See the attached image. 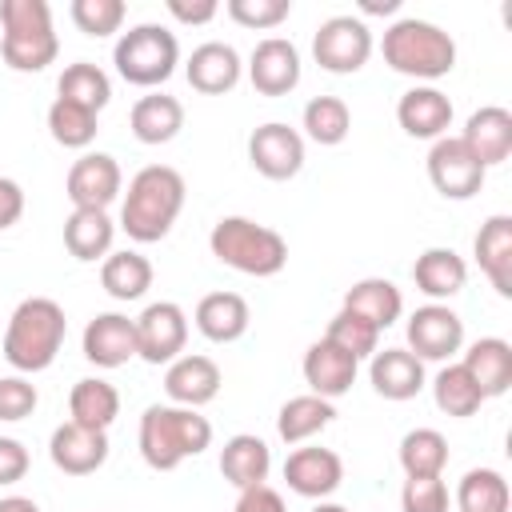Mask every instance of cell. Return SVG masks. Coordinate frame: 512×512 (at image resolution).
Listing matches in <instances>:
<instances>
[{
    "mask_svg": "<svg viewBox=\"0 0 512 512\" xmlns=\"http://www.w3.org/2000/svg\"><path fill=\"white\" fill-rule=\"evenodd\" d=\"M184 176L168 164H148L128 180L124 204H120V228L136 244H156L172 232L180 208H184Z\"/></svg>",
    "mask_w": 512,
    "mask_h": 512,
    "instance_id": "1",
    "label": "cell"
},
{
    "mask_svg": "<svg viewBox=\"0 0 512 512\" xmlns=\"http://www.w3.org/2000/svg\"><path fill=\"white\" fill-rule=\"evenodd\" d=\"M64 336H68L64 308L52 296H28L12 308L0 352L20 376H32L56 360V352L64 348Z\"/></svg>",
    "mask_w": 512,
    "mask_h": 512,
    "instance_id": "2",
    "label": "cell"
},
{
    "mask_svg": "<svg viewBox=\"0 0 512 512\" xmlns=\"http://www.w3.org/2000/svg\"><path fill=\"white\" fill-rule=\"evenodd\" d=\"M140 456L148 468L156 472H172L180 468L188 456H200L212 444V424L208 416H200L196 408H180V404H152L140 416V432H136Z\"/></svg>",
    "mask_w": 512,
    "mask_h": 512,
    "instance_id": "3",
    "label": "cell"
},
{
    "mask_svg": "<svg viewBox=\"0 0 512 512\" xmlns=\"http://www.w3.org/2000/svg\"><path fill=\"white\" fill-rule=\"evenodd\" d=\"M380 52H384V64L400 76H412V80H440L456 68V40L432 24V20H416V16H404L396 24L384 28V40H380Z\"/></svg>",
    "mask_w": 512,
    "mask_h": 512,
    "instance_id": "4",
    "label": "cell"
},
{
    "mask_svg": "<svg viewBox=\"0 0 512 512\" xmlns=\"http://www.w3.org/2000/svg\"><path fill=\"white\" fill-rule=\"evenodd\" d=\"M208 248L220 264L244 276H256V280L276 276L288 264V240L276 228L256 224L248 216H220L208 232Z\"/></svg>",
    "mask_w": 512,
    "mask_h": 512,
    "instance_id": "5",
    "label": "cell"
},
{
    "mask_svg": "<svg viewBox=\"0 0 512 512\" xmlns=\"http://www.w3.org/2000/svg\"><path fill=\"white\" fill-rule=\"evenodd\" d=\"M0 28V56L12 72H44L60 52L48 0H0Z\"/></svg>",
    "mask_w": 512,
    "mask_h": 512,
    "instance_id": "6",
    "label": "cell"
},
{
    "mask_svg": "<svg viewBox=\"0 0 512 512\" xmlns=\"http://www.w3.org/2000/svg\"><path fill=\"white\" fill-rule=\"evenodd\" d=\"M116 72L136 88H160L180 64V40L164 24H136L112 48Z\"/></svg>",
    "mask_w": 512,
    "mask_h": 512,
    "instance_id": "7",
    "label": "cell"
},
{
    "mask_svg": "<svg viewBox=\"0 0 512 512\" xmlns=\"http://www.w3.org/2000/svg\"><path fill=\"white\" fill-rule=\"evenodd\" d=\"M312 56L332 76H352L372 56V28L360 16H328L312 36Z\"/></svg>",
    "mask_w": 512,
    "mask_h": 512,
    "instance_id": "8",
    "label": "cell"
},
{
    "mask_svg": "<svg viewBox=\"0 0 512 512\" xmlns=\"http://www.w3.org/2000/svg\"><path fill=\"white\" fill-rule=\"evenodd\" d=\"M488 168L460 144V136H440L428 148V180L444 200H472L484 188Z\"/></svg>",
    "mask_w": 512,
    "mask_h": 512,
    "instance_id": "9",
    "label": "cell"
},
{
    "mask_svg": "<svg viewBox=\"0 0 512 512\" xmlns=\"http://www.w3.org/2000/svg\"><path fill=\"white\" fill-rule=\"evenodd\" d=\"M188 316L176 300H156L136 316V356L148 364H172L184 356Z\"/></svg>",
    "mask_w": 512,
    "mask_h": 512,
    "instance_id": "10",
    "label": "cell"
},
{
    "mask_svg": "<svg viewBox=\"0 0 512 512\" xmlns=\"http://www.w3.org/2000/svg\"><path fill=\"white\" fill-rule=\"evenodd\" d=\"M120 192H124V172H120L116 156H108V152L76 156L68 176H64V196L72 200V208H100V212H108V204Z\"/></svg>",
    "mask_w": 512,
    "mask_h": 512,
    "instance_id": "11",
    "label": "cell"
},
{
    "mask_svg": "<svg viewBox=\"0 0 512 512\" xmlns=\"http://www.w3.org/2000/svg\"><path fill=\"white\" fill-rule=\"evenodd\" d=\"M248 164L264 180H292L304 168V136L280 120H268L248 136Z\"/></svg>",
    "mask_w": 512,
    "mask_h": 512,
    "instance_id": "12",
    "label": "cell"
},
{
    "mask_svg": "<svg viewBox=\"0 0 512 512\" xmlns=\"http://www.w3.org/2000/svg\"><path fill=\"white\" fill-rule=\"evenodd\" d=\"M408 352L416 360H448L464 348V320L448 304H424L408 316Z\"/></svg>",
    "mask_w": 512,
    "mask_h": 512,
    "instance_id": "13",
    "label": "cell"
},
{
    "mask_svg": "<svg viewBox=\"0 0 512 512\" xmlns=\"http://www.w3.org/2000/svg\"><path fill=\"white\" fill-rule=\"evenodd\" d=\"M284 480L296 496L304 500H324L340 488L344 480V460L332 452V448H320V444H308V448H292L288 460H284Z\"/></svg>",
    "mask_w": 512,
    "mask_h": 512,
    "instance_id": "14",
    "label": "cell"
},
{
    "mask_svg": "<svg viewBox=\"0 0 512 512\" xmlns=\"http://www.w3.org/2000/svg\"><path fill=\"white\" fill-rule=\"evenodd\" d=\"M248 80L260 96H288L300 84V52L284 36H264L248 56Z\"/></svg>",
    "mask_w": 512,
    "mask_h": 512,
    "instance_id": "15",
    "label": "cell"
},
{
    "mask_svg": "<svg viewBox=\"0 0 512 512\" xmlns=\"http://www.w3.org/2000/svg\"><path fill=\"white\" fill-rule=\"evenodd\" d=\"M224 376H220V364L212 356H200V352H184L168 364L164 372V392L172 404L180 408H204L208 400H216Z\"/></svg>",
    "mask_w": 512,
    "mask_h": 512,
    "instance_id": "16",
    "label": "cell"
},
{
    "mask_svg": "<svg viewBox=\"0 0 512 512\" xmlns=\"http://www.w3.org/2000/svg\"><path fill=\"white\" fill-rule=\"evenodd\" d=\"M396 124L412 140H440L452 128V100L436 84H416L396 100Z\"/></svg>",
    "mask_w": 512,
    "mask_h": 512,
    "instance_id": "17",
    "label": "cell"
},
{
    "mask_svg": "<svg viewBox=\"0 0 512 512\" xmlns=\"http://www.w3.org/2000/svg\"><path fill=\"white\" fill-rule=\"evenodd\" d=\"M48 456L64 476H92L108 460V432L84 428V424H60L48 440Z\"/></svg>",
    "mask_w": 512,
    "mask_h": 512,
    "instance_id": "18",
    "label": "cell"
},
{
    "mask_svg": "<svg viewBox=\"0 0 512 512\" xmlns=\"http://www.w3.org/2000/svg\"><path fill=\"white\" fill-rule=\"evenodd\" d=\"M184 76L196 92L204 96H224L240 84L244 76V64H240V52L224 40H204L200 48H192L188 64H184Z\"/></svg>",
    "mask_w": 512,
    "mask_h": 512,
    "instance_id": "19",
    "label": "cell"
},
{
    "mask_svg": "<svg viewBox=\"0 0 512 512\" xmlns=\"http://www.w3.org/2000/svg\"><path fill=\"white\" fill-rule=\"evenodd\" d=\"M80 344L84 360H92L96 368H120L136 356V320H128L124 312H100L88 320Z\"/></svg>",
    "mask_w": 512,
    "mask_h": 512,
    "instance_id": "20",
    "label": "cell"
},
{
    "mask_svg": "<svg viewBox=\"0 0 512 512\" xmlns=\"http://www.w3.org/2000/svg\"><path fill=\"white\" fill-rule=\"evenodd\" d=\"M460 144L480 160V168H492V164H504L512 156V112L500 108V104H484L468 116L464 132H460Z\"/></svg>",
    "mask_w": 512,
    "mask_h": 512,
    "instance_id": "21",
    "label": "cell"
},
{
    "mask_svg": "<svg viewBox=\"0 0 512 512\" xmlns=\"http://www.w3.org/2000/svg\"><path fill=\"white\" fill-rule=\"evenodd\" d=\"M300 368H304V384H308L312 396L336 400V396H344V392L356 384V368H360V360H352L348 352H340L332 340L320 336L316 344H308Z\"/></svg>",
    "mask_w": 512,
    "mask_h": 512,
    "instance_id": "22",
    "label": "cell"
},
{
    "mask_svg": "<svg viewBox=\"0 0 512 512\" xmlns=\"http://www.w3.org/2000/svg\"><path fill=\"white\" fill-rule=\"evenodd\" d=\"M472 252H476L480 272L488 276V284L508 300L512 296V216H504V212L488 216L476 232Z\"/></svg>",
    "mask_w": 512,
    "mask_h": 512,
    "instance_id": "23",
    "label": "cell"
},
{
    "mask_svg": "<svg viewBox=\"0 0 512 512\" xmlns=\"http://www.w3.org/2000/svg\"><path fill=\"white\" fill-rule=\"evenodd\" d=\"M192 320H196V332L204 340L232 344V340H240L248 332L252 312H248V300L240 292H208V296H200Z\"/></svg>",
    "mask_w": 512,
    "mask_h": 512,
    "instance_id": "24",
    "label": "cell"
},
{
    "mask_svg": "<svg viewBox=\"0 0 512 512\" xmlns=\"http://www.w3.org/2000/svg\"><path fill=\"white\" fill-rule=\"evenodd\" d=\"M460 368L476 380V388L484 392V400L504 396L512 388V344L500 336H480L476 344H468Z\"/></svg>",
    "mask_w": 512,
    "mask_h": 512,
    "instance_id": "25",
    "label": "cell"
},
{
    "mask_svg": "<svg viewBox=\"0 0 512 512\" xmlns=\"http://www.w3.org/2000/svg\"><path fill=\"white\" fill-rule=\"evenodd\" d=\"M368 380H372L376 396H384V400H412L424 388V360H416L408 348L372 352Z\"/></svg>",
    "mask_w": 512,
    "mask_h": 512,
    "instance_id": "26",
    "label": "cell"
},
{
    "mask_svg": "<svg viewBox=\"0 0 512 512\" xmlns=\"http://www.w3.org/2000/svg\"><path fill=\"white\" fill-rule=\"evenodd\" d=\"M268 472H272V448L260 436L236 432V436L224 440V448H220V476L232 488H240V492L256 488V484L268 480Z\"/></svg>",
    "mask_w": 512,
    "mask_h": 512,
    "instance_id": "27",
    "label": "cell"
},
{
    "mask_svg": "<svg viewBox=\"0 0 512 512\" xmlns=\"http://www.w3.org/2000/svg\"><path fill=\"white\" fill-rule=\"evenodd\" d=\"M128 128L140 144H168L180 136L184 128V104L168 92H148L132 104L128 112Z\"/></svg>",
    "mask_w": 512,
    "mask_h": 512,
    "instance_id": "28",
    "label": "cell"
},
{
    "mask_svg": "<svg viewBox=\"0 0 512 512\" xmlns=\"http://www.w3.org/2000/svg\"><path fill=\"white\" fill-rule=\"evenodd\" d=\"M412 280L424 296H432V304H440V300H452L464 288L468 264L452 248H424L412 264Z\"/></svg>",
    "mask_w": 512,
    "mask_h": 512,
    "instance_id": "29",
    "label": "cell"
},
{
    "mask_svg": "<svg viewBox=\"0 0 512 512\" xmlns=\"http://www.w3.org/2000/svg\"><path fill=\"white\" fill-rule=\"evenodd\" d=\"M112 236H116V224L100 208H72V216L64 220V248L84 264L104 260L112 252Z\"/></svg>",
    "mask_w": 512,
    "mask_h": 512,
    "instance_id": "30",
    "label": "cell"
},
{
    "mask_svg": "<svg viewBox=\"0 0 512 512\" xmlns=\"http://www.w3.org/2000/svg\"><path fill=\"white\" fill-rule=\"evenodd\" d=\"M340 308L364 316L368 324H376V328L384 332L388 324L400 320L404 296H400V288H396L392 280H384V276H364V280H356V284L344 292V304H340Z\"/></svg>",
    "mask_w": 512,
    "mask_h": 512,
    "instance_id": "31",
    "label": "cell"
},
{
    "mask_svg": "<svg viewBox=\"0 0 512 512\" xmlns=\"http://www.w3.org/2000/svg\"><path fill=\"white\" fill-rule=\"evenodd\" d=\"M68 412H72V424L108 432L112 420L120 416V392L108 380H100V376H84L68 392Z\"/></svg>",
    "mask_w": 512,
    "mask_h": 512,
    "instance_id": "32",
    "label": "cell"
},
{
    "mask_svg": "<svg viewBox=\"0 0 512 512\" xmlns=\"http://www.w3.org/2000/svg\"><path fill=\"white\" fill-rule=\"evenodd\" d=\"M332 420H336L332 400L304 392V396H292V400L280 404V412H276V432H280L284 444H304V440H312L316 432H324Z\"/></svg>",
    "mask_w": 512,
    "mask_h": 512,
    "instance_id": "33",
    "label": "cell"
},
{
    "mask_svg": "<svg viewBox=\"0 0 512 512\" xmlns=\"http://www.w3.org/2000/svg\"><path fill=\"white\" fill-rule=\"evenodd\" d=\"M100 284L112 300H140L148 288H152V264L148 256L132 252V248H120V252H108L104 264H100Z\"/></svg>",
    "mask_w": 512,
    "mask_h": 512,
    "instance_id": "34",
    "label": "cell"
},
{
    "mask_svg": "<svg viewBox=\"0 0 512 512\" xmlns=\"http://www.w3.org/2000/svg\"><path fill=\"white\" fill-rule=\"evenodd\" d=\"M56 96H64V100H72V104H84V108H92V112L100 116V108H108V100H112V80H108V72H104L100 64L76 60V64H68V68L60 72Z\"/></svg>",
    "mask_w": 512,
    "mask_h": 512,
    "instance_id": "35",
    "label": "cell"
},
{
    "mask_svg": "<svg viewBox=\"0 0 512 512\" xmlns=\"http://www.w3.org/2000/svg\"><path fill=\"white\" fill-rule=\"evenodd\" d=\"M300 128L308 132L312 144L332 148V144H344V140H348V132H352V112H348V104H344L340 96H312V100L304 104Z\"/></svg>",
    "mask_w": 512,
    "mask_h": 512,
    "instance_id": "36",
    "label": "cell"
},
{
    "mask_svg": "<svg viewBox=\"0 0 512 512\" xmlns=\"http://www.w3.org/2000/svg\"><path fill=\"white\" fill-rule=\"evenodd\" d=\"M508 504H512V492L496 468H472L456 484V508L460 512H508Z\"/></svg>",
    "mask_w": 512,
    "mask_h": 512,
    "instance_id": "37",
    "label": "cell"
},
{
    "mask_svg": "<svg viewBox=\"0 0 512 512\" xmlns=\"http://www.w3.org/2000/svg\"><path fill=\"white\" fill-rule=\"evenodd\" d=\"M448 464V440L436 428H412L400 440V468L404 476H440Z\"/></svg>",
    "mask_w": 512,
    "mask_h": 512,
    "instance_id": "38",
    "label": "cell"
},
{
    "mask_svg": "<svg viewBox=\"0 0 512 512\" xmlns=\"http://www.w3.org/2000/svg\"><path fill=\"white\" fill-rule=\"evenodd\" d=\"M432 396H436V408H440L444 416H460V420H464V416H476L480 404H484V392L476 388V380H472L460 364H448V368L436 372Z\"/></svg>",
    "mask_w": 512,
    "mask_h": 512,
    "instance_id": "39",
    "label": "cell"
},
{
    "mask_svg": "<svg viewBox=\"0 0 512 512\" xmlns=\"http://www.w3.org/2000/svg\"><path fill=\"white\" fill-rule=\"evenodd\" d=\"M96 112L92 108H84V104H72V100H64V96H56L52 100V108H48V132H52V140L60 144V148H88L92 140H96Z\"/></svg>",
    "mask_w": 512,
    "mask_h": 512,
    "instance_id": "40",
    "label": "cell"
},
{
    "mask_svg": "<svg viewBox=\"0 0 512 512\" xmlns=\"http://www.w3.org/2000/svg\"><path fill=\"white\" fill-rule=\"evenodd\" d=\"M324 340H332V344H336L340 352H348L352 360H364V356L380 352V328H376V324H368L364 316L348 312V308H340V312L328 320Z\"/></svg>",
    "mask_w": 512,
    "mask_h": 512,
    "instance_id": "41",
    "label": "cell"
},
{
    "mask_svg": "<svg viewBox=\"0 0 512 512\" xmlns=\"http://www.w3.org/2000/svg\"><path fill=\"white\" fill-rule=\"evenodd\" d=\"M68 16H72V24L84 36H96L100 40V36H112V32L124 28L128 8H124V0H72Z\"/></svg>",
    "mask_w": 512,
    "mask_h": 512,
    "instance_id": "42",
    "label": "cell"
},
{
    "mask_svg": "<svg viewBox=\"0 0 512 512\" xmlns=\"http://www.w3.org/2000/svg\"><path fill=\"white\" fill-rule=\"evenodd\" d=\"M292 12V0H228V16L240 24V28H276L284 24Z\"/></svg>",
    "mask_w": 512,
    "mask_h": 512,
    "instance_id": "43",
    "label": "cell"
},
{
    "mask_svg": "<svg viewBox=\"0 0 512 512\" xmlns=\"http://www.w3.org/2000/svg\"><path fill=\"white\" fill-rule=\"evenodd\" d=\"M404 512H448V484L440 476H408L400 488Z\"/></svg>",
    "mask_w": 512,
    "mask_h": 512,
    "instance_id": "44",
    "label": "cell"
},
{
    "mask_svg": "<svg viewBox=\"0 0 512 512\" xmlns=\"http://www.w3.org/2000/svg\"><path fill=\"white\" fill-rule=\"evenodd\" d=\"M36 404H40V396H36L32 380H24L20 372L16 376H0V420L4 424H16V420L32 416Z\"/></svg>",
    "mask_w": 512,
    "mask_h": 512,
    "instance_id": "45",
    "label": "cell"
},
{
    "mask_svg": "<svg viewBox=\"0 0 512 512\" xmlns=\"http://www.w3.org/2000/svg\"><path fill=\"white\" fill-rule=\"evenodd\" d=\"M28 464H32L28 448H24L16 436H0V488L20 484V480L28 476Z\"/></svg>",
    "mask_w": 512,
    "mask_h": 512,
    "instance_id": "46",
    "label": "cell"
},
{
    "mask_svg": "<svg viewBox=\"0 0 512 512\" xmlns=\"http://www.w3.org/2000/svg\"><path fill=\"white\" fill-rule=\"evenodd\" d=\"M232 512H284V496L268 484H256V488H244L236 508Z\"/></svg>",
    "mask_w": 512,
    "mask_h": 512,
    "instance_id": "47",
    "label": "cell"
},
{
    "mask_svg": "<svg viewBox=\"0 0 512 512\" xmlns=\"http://www.w3.org/2000/svg\"><path fill=\"white\" fill-rule=\"evenodd\" d=\"M24 216V188L12 176H0V232Z\"/></svg>",
    "mask_w": 512,
    "mask_h": 512,
    "instance_id": "48",
    "label": "cell"
},
{
    "mask_svg": "<svg viewBox=\"0 0 512 512\" xmlns=\"http://www.w3.org/2000/svg\"><path fill=\"white\" fill-rule=\"evenodd\" d=\"M168 12L180 20V24H208L216 12H220V4L216 0H168Z\"/></svg>",
    "mask_w": 512,
    "mask_h": 512,
    "instance_id": "49",
    "label": "cell"
},
{
    "mask_svg": "<svg viewBox=\"0 0 512 512\" xmlns=\"http://www.w3.org/2000/svg\"><path fill=\"white\" fill-rule=\"evenodd\" d=\"M0 512H40V504L32 496H4L0 500Z\"/></svg>",
    "mask_w": 512,
    "mask_h": 512,
    "instance_id": "50",
    "label": "cell"
},
{
    "mask_svg": "<svg viewBox=\"0 0 512 512\" xmlns=\"http://www.w3.org/2000/svg\"><path fill=\"white\" fill-rule=\"evenodd\" d=\"M360 8H364V12H384V16H388V12H396V8H400V0H384V4H380V0H364Z\"/></svg>",
    "mask_w": 512,
    "mask_h": 512,
    "instance_id": "51",
    "label": "cell"
},
{
    "mask_svg": "<svg viewBox=\"0 0 512 512\" xmlns=\"http://www.w3.org/2000/svg\"><path fill=\"white\" fill-rule=\"evenodd\" d=\"M312 512H348V508H344V504H332V500H320Z\"/></svg>",
    "mask_w": 512,
    "mask_h": 512,
    "instance_id": "52",
    "label": "cell"
}]
</instances>
